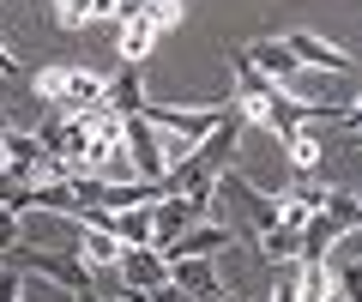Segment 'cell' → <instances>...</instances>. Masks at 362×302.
<instances>
[{
  "label": "cell",
  "instance_id": "6da1fadb",
  "mask_svg": "<svg viewBox=\"0 0 362 302\" xmlns=\"http://www.w3.org/2000/svg\"><path fill=\"white\" fill-rule=\"evenodd\" d=\"M30 85H37V97L54 103L61 115H85V109L103 103V73H90V66H42Z\"/></svg>",
  "mask_w": 362,
  "mask_h": 302
},
{
  "label": "cell",
  "instance_id": "7a4b0ae2",
  "mask_svg": "<svg viewBox=\"0 0 362 302\" xmlns=\"http://www.w3.org/2000/svg\"><path fill=\"white\" fill-rule=\"evenodd\" d=\"M6 266H13V272H37V278H54V284H66L73 296L97 290V272H90V266L78 260L73 248H66V254H42V248H6Z\"/></svg>",
  "mask_w": 362,
  "mask_h": 302
},
{
  "label": "cell",
  "instance_id": "3957f363",
  "mask_svg": "<svg viewBox=\"0 0 362 302\" xmlns=\"http://www.w3.org/2000/svg\"><path fill=\"white\" fill-rule=\"evenodd\" d=\"M290 54H296V66L302 73H332V79H350L356 73V61H350L338 42H326V37H314V30H290V37H278Z\"/></svg>",
  "mask_w": 362,
  "mask_h": 302
},
{
  "label": "cell",
  "instance_id": "277c9868",
  "mask_svg": "<svg viewBox=\"0 0 362 302\" xmlns=\"http://www.w3.org/2000/svg\"><path fill=\"white\" fill-rule=\"evenodd\" d=\"M218 187H223V194H235V206H242V218H247V230H254V236L278 230V194L254 187L242 170H218Z\"/></svg>",
  "mask_w": 362,
  "mask_h": 302
},
{
  "label": "cell",
  "instance_id": "5b68a950",
  "mask_svg": "<svg viewBox=\"0 0 362 302\" xmlns=\"http://www.w3.org/2000/svg\"><path fill=\"white\" fill-rule=\"evenodd\" d=\"M199 218H211V199H181V194H163L151 199V248H169L181 230H194Z\"/></svg>",
  "mask_w": 362,
  "mask_h": 302
},
{
  "label": "cell",
  "instance_id": "8992f818",
  "mask_svg": "<svg viewBox=\"0 0 362 302\" xmlns=\"http://www.w3.org/2000/svg\"><path fill=\"white\" fill-rule=\"evenodd\" d=\"M218 115H223V103H206V109H169V103H145L139 109V121H151L157 133H175V139H206L211 127H218Z\"/></svg>",
  "mask_w": 362,
  "mask_h": 302
},
{
  "label": "cell",
  "instance_id": "52a82bcc",
  "mask_svg": "<svg viewBox=\"0 0 362 302\" xmlns=\"http://www.w3.org/2000/svg\"><path fill=\"white\" fill-rule=\"evenodd\" d=\"M163 278L181 290V296H194V302H218L223 296L211 254H175V260H163Z\"/></svg>",
  "mask_w": 362,
  "mask_h": 302
},
{
  "label": "cell",
  "instance_id": "ba28073f",
  "mask_svg": "<svg viewBox=\"0 0 362 302\" xmlns=\"http://www.w3.org/2000/svg\"><path fill=\"white\" fill-rule=\"evenodd\" d=\"M121 145H127V163H133V175H139V182H157V175L169 170V163H163V139H157V127H145L139 115L121 121Z\"/></svg>",
  "mask_w": 362,
  "mask_h": 302
},
{
  "label": "cell",
  "instance_id": "9c48e42d",
  "mask_svg": "<svg viewBox=\"0 0 362 302\" xmlns=\"http://www.w3.org/2000/svg\"><path fill=\"white\" fill-rule=\"evenodd\" d=\"M230 242H235V230L223 218H199L194 230H181V236L169 242V248H157V254H163V260H175V254H223Z\"/></svg>",
  "mask_w": 362,
  "mask_h": 302
},
{
  "label": "cell",
  "instance_id": "30bf717a",
  "mask_svg": "<svg viewBox=\"0 0 362 302\" xmlns=\"http://www.w3.org/2000/svg\"><path fill=\"white\" fill-rule=\"evenodd\" d=\"M97 109H109V115H121V121L139 115V109H145V79H139V66L121 61V73H109V79H103V103H97Z\"/></svg>",
  "mask_w": 362,
  "mask_h": 302
},
{
  "label": "cell",
  "instance_id": "8fae6325",
  "mask_svg": "<svg viewBox=\"0 0 362 302\" xmlns=\"http://www.w3.org/2000/svg\"><path fill=\"white\" fill-rule=\"evenodd\" d=\"M247 61H254V73L259 79H272L278 91H290V85L302 79V66H296V54L284 49V42H254V49H242Z\"/></svg>",
  "mask_w": 362,
  "mask_h": 302
},
{
  "label": "cell",
  "instance_id": "7c38bea8",
  "mask_svg": "<svg viewBox=\"0 0 362 302\" xmlns=\"http://www.w3.org/2000/svg\"><path fill=\"white\" fill-rule=\"evenodd\" d=\"M115 272H121L127 290H157V284H163V254H157V248H121Z\"/></svg>",
  "mask_w": 362,
  "mask_h": 302
},
{
  "label": "cell",
  "instance_id": "4fadbf2b",
  "mask_svg": "<svg viewBox=\"0 0 362 302\" xmlns=\"http://www.w3.org/2000/svg\"><path fill=\"white\" fill-rule=\"evenodd\" d=\"M109 236L121 248H151V206H121L109 211Z\"/></svg>",
  "mask_w": 362,
  "mask_h": 302
},
{
  "label": "cell",
  "instance_id": "5bb4252c",
  "mask_svg": "<svg viewBox=\"0 0 362 302\" xmlns=\"http://www.w3.org/2000/svg\"><path fill=\"white\" fill-rule=\"evenodd\" d=\"M78 260L90 266V272H115V260H121V242L109 236V230H85V223H78Z\"/></svg>",
  "mask_w": 362,
  "mask_h": 302
},
{
  "label": "cell",
  "instance_id": "9a60e30c",
  "mask_svg": "<svg viewBox=\"0 0 362 302\" xmlns=\"http://www.w3.org/2000/svg\"><path fill=\"white\" fill-rule=\"evenodd\" d=\"M230 73H235V103H242V109H254V103H266V97L278 91V85H272V79H259V73H254V61H247L242 49L230 54Z\"/></svg>",
  "mask_w": 362,
  "mask_h": 302
},
{
  "label": "cell",
  "instance_id": "2e32d148",
  "mask_svg": "<svg viewBox=\"0 0 362 302\" xmlns=\"http://www.w3.org/2000/svg\"><path fill=\"white\" fill-rule=\"evenodd\" d=\"M259 127H272V133H278V145H284V139H296V133H302V109H296V97L272 91V103H266V115H259Z\"/></svg>",
  "mask_w": 362,
  "mask_h": 302
},
{
  "label": "cell",
  "instance_id": "e0dca14e",
  "mask_svg": "<svg viewBox=\"0 0 362 302\" xmlns=\"http://www.w3.org/2000/svg\"><path fill=\"white\" fill-rule=\"evenodd\" d=\"M115 30H121V61H127V66H139L145 54L157 49V37H163L151 18H133V25H115Z\"/></svg>",
  "mask_w": 362,
  "mask_h": 302
},
{
  "label": "cell",
  "instance_id": "ac0fdd59",
  "mask_svg": "<svg viewBox=\"0 0 362 302\" xmlns=\"http://www.w3.org/2000/svg\"><path fill=\"white\" fill-rule=\"evenodd\" d=\"M320 211L338 223V230H356V223H362V199L350 194V187H326V206Z\"/></svg>",
  "mask_w": 362,
  "mask_h": 302
},
{
  "label": "cell",
  "instance_id": "d6986e66",
  "mask_svg": "<svg viewBox=\"0 0 362 302\" xmlns=\"http://www.w3.org/2000/svg\"><path fill=\"white\" fill-rule=\"evenodd\" d=\"M284 151H290V163H296V175H314V170H320V151H326V145L314 139V127H302L296 139H284Z\"/></svg>",
  "mask_w": 362,
  "mask_h": 302
},
{
  "label": "cell",
  "instance_id": "ffe728a7",
  "mask_svg": "<svg viewBox=\"0 0 362 302\" xmlns=\"http://www.w3.org/2000/svg\"><path fill=\"white\" fill-rule=\"evenodd\" d=\"M259 254H266V260H296V230H284V223H278V230H266V236H259Z\"/></svg>",
  "mask_w": 362,
  "mask_h": 302
},
{
  "label": "cell",
  "instance_id": "44dd1931",
  "mask_svg": "<svg viewBox=\"0 0 362 302\" xmlns=\"http://www.w3.org/2000/svg\"><path fill=\"white\" fill-rule=\"evenodd\" d=\"M54 25H61V30L90 25V0H54Z\"/></svg>",
  "mask_w": 362,
  "mask_h": 302
},
{
  "label": "cell",
  "instance_id": "7402d4cb",
  "mask_svg": "<svg viewBox=\"0 0 362 302\" xmlns=\"http://www.w3.org/2000/svg\"><path fill=\"white\" fill-rule=\"evenodd\" d=\"M145 18H151L157 30H169V25H181V0H145Z\"/></svg>",
  "mask_w": 362,
  "mask_h": 302
},
{
  "label": "cell",
  "instance_id": "603a6c76",
  "mask_svg": "<svg viewBox=\"0 0 362 302\" xmlns=\"http://www.w3.org/2000/svg\"><path fill=\"white\" fill-rule=\"evenodd\" d=\"M18 248V211H6V199H0V254Z\"/></svg>",
  "mask_w": 362,
  "mask_h": 302
},
{
  "label": "cell",
  "instance_id": "cb8c5ba5",
  "mask_svg": "<svg viewBox=\"0 0 362 302\" xmlns=\"http://www.w3.org/2000/svg\"><path fill=\"white\" fill-rule=\"evenodd\" d=\"M266 302H302V290H296V266H290V272L272 284V296H266Z\"/></svg>",
  "mask_w": 362,
  "mask_h": 302
},
{
  "label": "cell",
  "instance_id": "d4e9b609",
  "mask_svg": "<svg viewBox=\"0 0 362 302\" xmlns=\"http://www.w3.org/2000/svg\"><path fill=\"white\" fill-rule=\"evenodd\" d=\"M0 302H25V284H18L13 266H0Z\"/></svg>",
  "mask_w": 362,
  "mask_h": 302
},
{
  "label": "cell",
  "instance_id": "484cf974",
  "mask_svg": "<svg viewBox=\"0 0 362 302\" xmlns=\"http://www.w3.org/2000/svg\"><path fill=\"white\" fill-rule=\"evenodd\" d=\"M109 18H115V25H133V18H145V0H115Z\"/></svg>",
  "mask_w": 362,
  "mask_h": 302
},
{
  "label": "cell",
  "instance_id": "4316f807",
  "mask_svg": "<svg viewBox=\"0 0 362 302\" xmlns=\"http://www.w3.org/2000/svg\"><path fill=\"white\" fill-rule=\"evenodd\" d=\"M145 302H194V296H181V290H175V284H169V278H163V284H157V290H145Z\"/></svg>",
  "mask_w": 362,
  "mask_h": 302
},
{
  "label": "cell",
  "instance_id": "83f0119b",
  "mask_svg": "<svg viewBox=\"0 0 362 302\" xmlns=\"http://www.w3.org/2000/svg\"><path fill=\"white\" fill-rule=\"evenodd\" d=\"M115 13V0H90V18H109Z\"/></svg>",
  "mask_w": 362,
  "mask_h": 302
},
{
  "label": "cell",
  "instance_id": "f1b7e54d",
  "mask_svg": "<svg viewBox=\"0 0 362 302\" xmlns=\"http://www.w3.org/2000/svg\"><path fill=\"white\" fill-rule=\"evenodd\" d=\"M320 302H350V296H338V290H326V296H320Z\"/></svg>",
  "mask_w": 362,
  "mask_h": 302
},
{
  "label": "cell",
  "instance_id": "f546056e",
  "mask_svg": "<svg viewBox=\"0 0 362 302\" xmlns=\"http://www.w3.org/2000/svg\"><path fill=\"white\" fill-rule=\"evenodd\" d=\"M78 302H103V296H97V290H85V296H78Z\"/></svg>",
  "mask_w": 362,
  "mask_h": 302
},
{
  "label": "cell",
  "instance_id": "4dcf8cb0",
  "mask_svg": "<svg viewBox=\"0 0 362 302\" xmlns=\"http://www.w3.org/2000/svg\"><path fill=\"white\" fill-rule=\"evenodd\" d=\"M0 182H6V151H0Z\"/></svg>",
  "mask_w": 362,
  "mask_h": 302
},
{
  "label": "cell",
  "instance_id": "1f68e13d",
  "mask_svg": "<svg viewBox=\"0 0 362 302\" xmlns=\"http://www.w3.org/2000/svg\"><path fill=\"white\" fill-rule=\"evenodd\" d=\"M0 266H6V254H0Z\"/></svg>",
  "mask_w": 362,
  "mask_h": 302
}]
</instances>
